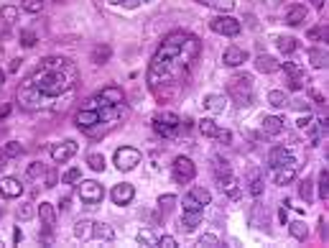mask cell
I'll return each instance as SVG.
<instances>
[{
  "instance_id": "obj_1",
  "label": "cell",
  "mask_w": 329,
  "mask_h": 248,
  "mask_svg": "<svg viewBox=\"0 0 329 248\" xmlns=\"http://www.w3.org/2000/svg\"><path fill=\"white\" fill-rule=\"evenodd\" d=\"M26 82L34 87V92L38 97V108H46L51 100L62 97L64 92L74 90V82H77V69L69 59L62 56H49L43 59L41 67L34 72L31 77H26Z\"/></svg>"
},
{
  "instance_id": "obj_2",
  "label": "cell",
  "mask_w": 329,
  "mask_h": 248,
  "mask_svg": "<svg viewBox=\"0 0 329 248\" xmlns=\"http://www.w3.org/2000/svg\"><path fill=\"white\" fill-rule=\"evenodd\" d=\"M227 92L237 100V105H248L250 97H253V77L250 75H237L230 80L227 84Z\"/></svg>"
},
{
  "instance_id": "obj_3",
  "label": "cell",
  "mask_w": 329,
  "mask_h": 248,
  "mask_svg": "<svg viewBox=\"0 0 329 248\" xmlns=\"http://www.w3.org/2000/svg\"><path fill=\"white\" fill-rule=\"evenodd\" d=\"M141 151L138 149H133V146H123V149H117L115 151V166L120 169V171H130V169H136L141 164Z\"/></svg>"
},
{
  "instance_id": "obj_4",
  "label": "cell",
  "mask_w": 329,
  "mask_h": 248,
  "mask_svg": "<svg viewBox=\"0 0 329 248\" xmlns=\"http://www.w3.org/2000/svg\"><path fill=\"white\" fill-rule=\"evenodd\" d=\"M171 171H174V179L179 184H186L194 179V174H197V166H194V162L189 156H176L174 164H171Z\"/></svg>"
},
{
  "instance_id": "obj_5",
  "label": "cell",
  "mask_w": 329,
  "mask_h": 248,
  "mask_svg": "<svg viewBox=\"0 0 329 248\" xmlns=\"http://www.w3.org/2000/svg\"><path fill=\"white\" fill-rule=\"evenodd\" d=\"M209 28H212L215 34H222V36H237V34L243 31L240 21H237V18H232V16H225V13L209 21Z\"/></svg>"
},
{
  "instance_id": "obj_6",
  "label": "cell",
  "mask_w": 329,
  "mask_h": 248,
  "mask_svg": "<svg viewBox=\"0 0 329 248\" xmlns=\"http://www.w3.org/2000/svg\"><path fill=\"white\" fill-rule=\"evenodd\" d=\"M102 184H97V182H82L79 184V197H82V202H87V205H97V202L102 200Z\"/></svg>"
},
{
  "instance_id": "obj_7",
  "label": "cell",
  "mask_w": 329,
  "mask_h": 248,
  "mask_svg": "<svg viewBox=\"0 0 329 248\" xmlns=\"http://www.w3.org/2000/svg\"><path fill=\"white\" fill-rule=\"evenodd\" d=\"M199 49H202V43H199V39L197 36H184V41H182V46H179V54H182V62L184 64H189L191 59H197V54H199Z\"/></svg>"
},
{
  "instance_id": "obj_8",
  "label": "cell",
  "mask_w": 329,
  "mask_h": 248,
  "mask_svg": "<svg viewBox=\"0 0 329 248\" xmlns=\"http://www.w3.org/2000/svg\"><path fill=\"white\" fill-rule=\"evenodd\" d=\"M74 154H77V143H74V141H62V143H56L54 149H51V159H54L56 164L69 162Z\"/></svg>"
},
{
  "instance_id": "obj_9",
  "label": "cell",
  "mask_w": 329,
  "mask_h": 248,
  "mask_svg": "<svg viewBox=\"0 0 329 248\" xmlns=\"http://www.w3.org/2000/svg\"><path fill=\"white\" fill-rule=\"evenodd\" d=\"M291 162H293V156L289 154L286 146H276V149L271 151V156H268V166H271V171L283 166V164H291Z\"/></svg>"
},
{
  "instance_id": "obj_10",
  "label": "cell",
  "mask_w": 329,
  "mask_h": 248,
  "mask_svg": "<svg viewBox=\"0 0 329 248\" xmlns=\"http://www.w3.org/2000/svg\"><path fill=\"white\" fill-rule=\"evenodd\" d=\"M136 197V189H133V184H115V189H112V202L115 205H128V202Z\"/></svg>"
},
{
  "instance_id": "obj_11",
  "label": "cell",
  "mask_w": 329,
  "mask_h": 248,
  "mask_svg": "<svg viewBox=\"0 0 329 248\" xmlns=\"http://www.w3.org/2000/svg\"><path fill=\"white\" fill-rule=\"evenodd\" d=\"M21 192H23V184L18 182V179H13V177H5V179H0V195L3 197H21Z\"/></svg>"
},
{
  "instance_id": "obj_12",
  "label": "cell",
  "mask_w": 329,
  "mask_h": 248,
  "mask_svg": "<svg viewBox=\"0 0 329 248\" xmlns=\"http://www.w3.org/2000/svg\"><path fill=\"white\" fill-rule=\"evenodd\" d=\"M293 177H296V162L273 169V179H276V184H281V187L289 184V182H293Z\"/></svg>"
},
{
  "instance_id": "obj_13",
  "label": "cell",
  "mask_w": 329,
  "mask_h": 248,
  "mask_svg": "<svg viewBox=\"0 0 329 248\" xmlns=\"http://www.w3.org/2000/svg\"><path fill=\"white\" fill-rule=\"evenodd\" d=\"M245 59H248V54L243 49H237V46H227L225 54H222V62H225L227 67H240Z\"/></svg>"
},
{
  "instance_id": "obj_14",
  "label": "cell",
  "mask_w": 329,
  "mask_h": 248,
  "mask_svg": "<svg viewBox=\"0 0 329 248\" xmlns=\"http://www.w3.org/2000/svg\"><path fill=\"white\" fill-rule=\"evenodd\" d=\"M102 103H108V105H123V90L120 87H102V92L97 95Z\"/></svg>"
},
{
  "instance_id": "obj_15",
  "label": "cell",
  "mask_w": 329,
  "mask_h": 248,
  "mask_svg": "<svg viewBox=\"0 0 329 248\" xmlns=\"http://www.w3.org/2000/svg\"><path fill=\"white\" fill-rule=\"evenodd\" d=\"M112 56V49L108 46V43H97V46L92 49V54H89V59H92L95 64H108Z\"/></svg>"
},
{
  "instance_id": "obj_16",
  "label": "cell",
  "mask_w": 329,
  "mask_h": 248,
  "mask_svg": "<svg viewBox=\"0 0 329 248\" xmlns=\"http://www.w3.org/2000/svg\"><path fill=\"white\" fill-rule=\"evenodd\" d=\"M256 67H258V72H265V75H273V72H278V69H281V62H276L273 56H265V54H260L258 59H256Z\"/></svg>"
},
{
  "instance_id": "obj_17",
  "label": "cell",
  "mask_w": 329,
  "mask_h": 248,
  "mask_svg": "<svg viewBox=\"0 0 329 248\" xmlns=\"http://www.w3.org/2000/svg\"><path fill=\"white\" fill-rule=\"evenodd\" d=\"M74 236H77L79 241L95 238V223H92V220H79L77 225H74Z\"/></svg>"
},
{
  "instance_id": "obj_18",
  "label": "cell",
  "mask_w": 329,
  "mask_h": 248,
  "mask_svg": "<svg viewBox=\"0 0 329 248\" xmlns=\"http://www.w3.org/2000/svg\"><path fill=\"white\" fill-rule=\"evenodd\" d=\"M301 21H306V8L304 5H291L286 10V23L289 26H298Z\"/></svg>"
},
{
  "instance_id": "obj_19",
  "label": "cell",
  "mask_w": 329,
  "mask_h": 248,
  "mask_svg": "<svg viewBox=\"0 0 329 248\" xmlns=\"http://www.w3.org/2000/svg\"><path fill=\"white\" fill-rule=\"evenodd\" d=\"M263 130L268 136H278L283 130V121L276 118V115H265V118H263Z\"/></svg>"
},
{
  "instance_id": "obj_20",
  "label": "cell",
  "mask_w": 329,
  "mask_h": 248,
  "mask_svg": "<svg viewBox=\"0 0 329 248\" xmlns=\"http://www.w3.org/2000/svg\"><path fill=\"white\" fill-rule=\"evenodd\" d=\"M38 217H41V223L46 228H51L56 223V210L49 205V202H41V205H38Z\"/></svg>"
},
{
  "instance_id": "obj_21",
  "label": "cell",
  "mask_w": 329,
  "mask_h": 248,
  "mask_svg": "<svg viewBox=\"0 0 329 248\" xmlns=\"http://www.w3.org/2000/svg\"><path fill=\"white\" fill-rule=\"evenodd\" d=\"M199 220H202V212H191V210H184V215H182V230H194L199 225Z\"/></svg>"
},
{
  "instance_id": "obj_22",
  "label": "cell",
  "mask_w": 329,
  "mask_h": 248,
  "mask_svg": "<svg viewBox=\"0 0 329 248\" xmlns=\"http://www.w3.org/2000/svg\"><path fill=\"white\" fill-rule=\"evenodd\" d=\"M153 121L166 123V125H171V128H179V125H182V118H179L176 113H171V110H161V113H156V115H153Z\"/></svg>"
},
{
  "instance_id": "obj_23",
  "label": "cell",
  "mask_w": 329,
  "mask_h": 248,
  "mask_svg": "<svg viewBox=\"0 0 329 248\" xmlns=\"http://www.w3.org/2000/svg\"><path fill=\"white\" fill-rule=\"evenodd\" d=\"M225 97H222V95H207L204 97V108H209V110H212V113H222V110H225Z\"/></svg>"
},
{
  "instance_id": "obj_24",
  "label": "cell",
  "mask_w": 329,
  "mask_h": 248,
  "mask_svg": "<svg viewBox=\"0 0 329 248\" xmlns=\"http://www.w3.org/2000/svg\"><path fill=\"white\" fill-rule=\"evenodd\" d=\"M248 189H250V192L256 195V197L263 192V179H260V171H256V169H253V171L248 174Z\"/></svg>"
},
{
  "instance_id": "obj_25",
  "label": "cell",
  "mask_w": 329,
  "mask_h": 248,
  "mask_svg": "<svg viewBox=\"0 0 329 248\" xmlns=\"http://www.w3.org/2000/svg\"><path fill=\"white\" fill-rule=\"evenodd\" d=\"M309 62H311V67L324 69L327 67V51L324 49H309Z\"/></svg>"
},
{
  "instance_id": "obj_26",
  "label": "cell",
  "mask_w": 329,
  "mask_h": 248,
  "mask_svg": "<svg viewBox=\"0 0 329 248\" xmlns=\"http://www.w3.org/2000/svg\"><path fill=\"white\" fill-rule=\"evenodd\" d=\"M189 195L197 200L199 205H209V202H212V195H209V189H204V187H194Z\"/></svg>"
},
{
  "instance_id": "obj_27",
  "label": "cell",
  "mask_w": 329,
  "mask_h": 248,
  "mask_svg": "<svg viewBox=\"0 0 329 248\" xmlns=\"http://www.w3.org/2000/svg\"><path fill=\"white\" fill-rule=\"evenodd\" d=\"M95 238H100V241H112V238H115V233H112V228H110V225H105V223H95Z\"/></svg>"
},
{
  "instance_id": "obj_28",
  "label": "cell",
  "mask_w": 329,
  "mask_h": 248,
  "mask_svg": "<svg viewBox=\"0 0 329 248\" xmlns=\"http://www.w3.org/2000/svg\"><path fill=\"white\" fill-rule=\"evenodd\" d=\"M268 103L273 108H286V92L283 90H271L268 92Z\"/></svg>"
},
{
  "instance_id": "obj_29",
  "label": "cell",
  "mask_w": 329,
  "mask_h": 248,
  "mask_svg": "<svg viewBox=\"0 0 329 248\" xmlns=\"http://www.w3.org/2000/svg\"><path fill=\"white\" fill-rule=\"evenodd\" d=\"M278 49H281L283 54H293V51L298 49V43H296V39H291V36H281V39H278Z\"/></svg>"
},
{
  "instance_id": "obj_30",
  "label": "cell",
  "mask_w": 329,
  "mask_h": 248,
  "mask_svg": "<svg viewBox=\"0 0 329 248\" xmlns=\"http://www.w3.org/2000/svg\"><path fill=\"white\" fill-rule=\"evenodd\" d=\"M207 5L219 10V13H230L235 8V0H207Z\"/></svg>"
},
{
  "instance_id": "obj_31",
  "label": "cell",
  "mask_w": 329,
  "mask_h": 248,
  "mask_svg": "<svg viewBox=\"0 0 329 248\" xmlns=\"http://www.w3.org/2000/svg\"><path fill=\"white\" fill-rule=\"evenodd\" d=\"M16 215H18V220H31V217L36 215V207L31 205V202H23V205H18Z\"/></svg>"
},
{
  "instance_id": "obj_32",
  "label": "cell",
  "mask_w": 329,
  "mask_h": 248,
  "mask_svg": "<svg viewBox=\"0 0 329 248\" xmlns=\"http://www.w3.org/2000/svg\"><path fill=\"white\" fill-rule=\"evenodd\" d=\"M289 230H291V236H293V238H298V241H304V238L309 236V228H306L301 220L291 223V225H289Z\"/></svg>"
},
{
  "instance_id": "obj_33",
  "label": "cell",
  "mask_w": 329,
  "mask_h": 248,
  "mask_svg": "<svg viewBox=\"0 0 329 248\" xmlns=\"http://www.w3.org/2000/svg\"><path fill=\"white\" fill-rule=\"evenodd\" d=\"M199 130H202L204 136H212V138H215L219 128L215 125V121H209V118H202V121H199Z\"/></svg>"
},
{
  "instance_id": "obj_34",
  "label": "cell",
  "mask_w": 329,
  "mask_h": 248,
  "mask_svg": "<svg viewBox=\"0 0 329 248\" xmlns=\"http://www.w3.org/2000/svg\"><path fill=\"white\" fill-rule=\"evenodd\" d=\"M87 164H89V169L102 171V169H105V156H102V154H89V156H87Z\"/></svg>"
},
{
  "instance_id": "obj_35",
  "label": "cell",
  "mask_w": 329,
  "mask_h": 248,
  "mask_svg": "<svg viewBox=\"0 0 329 248\" xmlns=\"http://www.w3.org/2000/svg\"><path fill=\"white\" fill-rule=\"evenodd\" d=\"M319 197H322V200L329 197V171H327V169L319 174Z\"/></svg>"
},
{
  "instance_id": "obj_36",
  "label": "cell",
  "mask_w": 329,
  "mask_h": 248,
  "mask_svg": "<svg viewBox=\"0 0 329 248\" xmlns=\"http://www.w3.org/2000/svg\"><path fill=\"white\" fill-rule=\"evenodd\" d=\"M0 18H3L5 23H13L18 18V8H13V5H3L0 8Z\"/></svg>"
},
{
  "instance_id": "obj_37",
  "label": "cell",
  "mask_w": 329,
  "mask_h": 248,
  "mask_svg": "<svg viewBox=\"0 0 329 248\" xmlns=\"http://www.w3.org/2000/svg\"><path fill=\"white\" fill-rule=\"evenodd\" d=\"M79 177H82V171H79L77 166H72V169H67V171H64L62 182H64V184H74V182H79Z\"/></svg>"
},
{
  "instance_id": "obj_38",
  "label": "cell",
  "mask_w": 329,
  "mask_h": 248,
  "mask_svg": "<svg viewBox=\"0 0 329 248\" xmlns=\"http://www.w3.org/2000/svg\"><path fill=\"white\" fill-rule=\"evenodd\" d=\"M197 246H202V248H219V246H222V241H219L217 236H202Z\"/></svg>"
},
{
  "instance_id": "obj_39",
  "label": "cell",
  "mask_w": 329,
  "mask_h": 248,
  "mask_svg": "<svg viewBox=\"0 0 329 248\" xmlns=\"http://www.w3.org/2000/svg\"><path fill=\"white\" fill-rule=\"evenodd\" d=\"M43 174H46V166H43L41 162H34L31 166H28V177L31 179H38V177H43Z\"/></svg>"
},
{
  "instance_id": "obj_40",
  "label": "cell",
  "mask_w": 329,
  "mask_h": 248,
  "mask_svg": "<svg viewBox=\"0 0 329 248\" xmlns=\"http://www.w3.org/2000/svg\"><path fill=\"white\" fill-rule=\"evenodd\" d=\"M23 10L26 13H41L43 10V0H23Z\"/></svg>"
},
{
  "instance_id": "obj_41",
  "label": "cell",
  "mask_w": 329,
  "mask_h": 248,
  "mask_svg": "<svg viewBox=\"0 0 329 248\" xmlns=\"http://www.w3.org/2000/svg\"><path fill=\"white\" fill-rule=\"evenodd\" d=\"M23 154V146L18 141H8L5 143V156H21Z\"/></svg>"
},
{
  "instance_id": "obj_42",
  "label": "cell",
  "mask_w": 329,
  "mask_h": 248,
  "mask_svg": "<svg viewBox=\"0 0 329 248\" xmlns=\"http://www.w3.org/2000/svg\"><path fill=\"white\" fill-rule=\"evenodd\" d=\"M138 243H143V246H156V236L151 230H141L138 233Z\"/></svg>"
},
{
  "instance_id": "obj_43",
  "label": "cell",
  "mask_w": 329,
  "mask_h": 248,
  "mask_svg": "<svg viewBox=\"0 0 329 248\" xmlns=\"http://www.w3.org/2000/svg\"><path fill=\"white\" fill-rule=\"evenodd\" d=\"M311 192H314V184H311L309 179H304V182H301V187H298V195H301V197L309 202V200H311Z\"/></svg>"
},
{
  "instance_id": "obj_44",
  "label": "cell",
  "mask_w": 329,
  "mask_h": 248,
  "mask_svg": "<svg viewBox=\"0 0 329 248\" xmlns=\"http://www.w3.org/2000/svg\"><path fill=\"white\" fill-rule=\"evenodd\" d=\"M156 246H161V248H176V238L174 236H161V238H156Z\"/></svg>"
},
{
  "instance_id": "obj_45",
  "label": "cell",
  "mask_w": 329,
  "mask_h": 248,
  "mask_svg": "<svg viewBox=\"0 0 329 248\" xmlns=\"http://www.w3.org/2000/svg\"><path fill=\"white\" fill-rule=\"evenodd\" d=\"M174 202H176V197H174V195H161L158 207H161V210H169V207H174Z\"/></svg>"
},
{
  "instance_id": "obj_46",
  "label": "cell",
  "mask_w": 329,
  "mask_h": 248,
  "mask_svg": "<svg viewBox=\"0 0 329 248\" xmlns=\"http://www.w3.org/2000/svg\"><path fill=\"white\" fill-rule=\"evenodd\" d=\"M21 43H23V46H34V43H36V34L34 31H21Z\"/></svg>"
},
{
  "instance_id": "obj_47",
  "label": "cell",
  "mask_w": 329,
  "mask_h": 248,
  "mask_svg": "<svg viewBox=\"0 0 329 248\" xmlns=\"http://www.w3.org/2000/svg\"><path fill=\"white\" fill-rule=\"evenodd\" d=\"M309 39H311V41L327 39V28H311V31H309Z\"/></svg>"
},
{
  "instance_id": "obj_48",
  "label": "cell",
  "mask_w": 329,
  "mask_h": 248,
  "mask_svg": "<svg viewBox=\"0 0 329 248\" xmlns=\"http://www.w3.org/2000/svg\"><path fill=\"white\" fill-rule=\"evenodd\" d=\"M217 141H222V143H230L232 141V133L230 130H217V136H215Z\"/></svg>"
},
{
  "instance_id": "obj_49",
  "label": "cell",
  "mask_w": 329,
  "mask_h": 248,
  "mask_svg": "<svg viewBox=\"0 0 329 248\" xmlns=\"http://www.w3.org/2000/svg\"><path fill=\"white\" fill-rule=\"evenodd\" d=\"M283 69H286L291 77H298V75H301V69H298L296 64H291V62H286V64H283Z\"/></svg>"
},
{
  "instance_id": "obj_50",
  "label": "cell",
  "mask_w": 329,
  "mask_h": 248,
  "mask_svg": "<svg viewBox=\"0 0 329 248\" xmlns=\"http://www.w3.org/2000/svg\"><path fill=\"white\" fill-rule=\"evenodd\" d=\"M289 87H291V90H301V87H304V77H301V75L293 77V80L289 82Z\"/></svg>"
},
{
  "instance_id": "obj_51",
  "label": "cell",
  "mask_w": 329,
  "mask_h": 248,
  "mask_svg": "<svg viewBox=\"0 0 329 248\" xmlns=\"http://www.w3.org/2000/svg\"><path fill=\"white\" fill-rule=\"evenodd\" d=\"M56 184V174H46V187H54Z\"/></svg>"
},
{
  "instance_id": "obj_52",
  "label": "cell",
  "mask_w": 329,
  "mask_h": 248,
  "mask_svg": "<svg viewBox=\"0 0 329 248\" xmlns=\"http://www.w3.org/2000/svg\"><path fill=\"white\" fill-rule=\"evenodd\" d=\"M8 113H10V105H0V118H5Z\"/></svg>"
},
{
  "instance_id": "obj_53",
  "label": "cell",
  "mask_w": 329,
  "mask_h": 248,
  "mask_svg": "<svg viewBox=\"0 0 329 248\" xmlns=\"http://www.w3.org/2000/svg\"><path fill=\"white\" fill-rule=\"evenodd\" d=\"M311 5L314 8H324V0H311Z\"/></svg>"
},
{
  "instance_id": "obj_54",
  "label": "cell",
  "mask_w": 329,
  "mask_h": 248,
  "mask_svg": "<svg viewBox=\"0 0 329 248\" xmlns=\"http://www.w3.org/2000/svg\"><path fill=\"white\" fill-rule=\"evenodd\" d=\"M108 3H112V5H117V3H123V0H108Z\"/></svg>"
},
{
  "instance_id": "obj_55",
  "label": "cell",
  "mask_w": 329,
  "mask_h": 248,
  "mask_svg": "<svg viewBox=\"0 0 329 248\" xmlns=\"http://www.w3.org/2000/svg\"><path fill=\"white\" fill-rule=\"evenodd\" d=\"M3 80H5V75H3V72H0V84H3Z\"/></svg>"
},
{
  "instance_id": "obj_56",
  "label": "cell",
  "mask_w": 329,
  "mask_h": 248,
  "mask_svg": "<svg viewBox=\"0 0 329 248\" xmlns=\"http://www.w3.org/2000/svg\"><path fill=\"white\" fill-rule=\"evenodd\" d=\"M0 162H3V151H0Z\"/></svg>"
},
{
  "instance_id": "obj_57",
  "label": "cell",
  "mask_w": 329,
  "mask_h": 248,
  "mask_svg": "<svg viewBox=\"0 0 329 248\" xmlns=\"http://www.w3.org/2000/svg\"><path fill=\"white\" fill-rule=\"evenodd\" d=\"M199 3H204V5H207V0H199Z\"/></svg>"
},
{
  "instance_id": "obj_58",
  "label": "cell",
  "mask_w": 329,
  "mask_h": 248,
  "mask_svg": "<svg viewBox=\"0 0 329 248\" xmlns=\"http://www.w3.org/2000/svg\"><path fill=\"white\" fill-rule=\"evenodd\" d=\"M143 3H151V0H143Z\"/></svg>"
},
{
  "instance_id": "obj_59",
  "label": "cell",
  "mask_w": 329,
  "mask_h": 248,
  "mask_svg": "<svg viewBox=\"0 0 329 248\" xmlns=\"http://www.w3.org/2000/svg\"><path fill=\"white\" fill-rule=\"evenodd\" d=\"M0 246H3V243H0Z\"/></svg>"
}]
</instances>
